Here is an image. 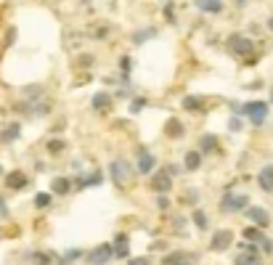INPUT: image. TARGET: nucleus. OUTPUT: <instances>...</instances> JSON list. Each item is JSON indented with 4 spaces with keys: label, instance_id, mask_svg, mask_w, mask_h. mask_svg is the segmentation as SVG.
I'll use <instances>...</instances> for the list:
<instances>
[{
    "label": "nucleus",
    "instance_id": "f257e3e1",
    "mask_svg": "<svg viewBox=\"0 0 273 265\" xmlns=\"http://www.w3.org/2000/svg\"><path fill=\"white\" fill-rule=\"evenodd\" d=\"M252 48H255V43H252V37H247V35H239V32H234V35L225 37V51L234 53V56L247 58V56L252 53Z\"/></svg>",
    "mask_w": 273,
    "mask_h": 265
},
{
    "label": "nucleus",
    "instance_id": "f03ea898",
    "mask_svg": "<svg viewBox=\"0 0 273 265\" xmlns=\"http://www.w3.org/2000/svg\"><path fill=\"white\" fill-rule=\"evenodd\" d=\"M239 114H244L252 125H263L268 117V104L265 101H247L244 106H239Z\"/></svg>",
    "mask_w": 273,
    "mask_h": 265
},
{
    "label": "nucleus",
    "instance_id": "7ed1b4c3",
    "mask_svg": "<svg viewBox=\"0 0 273 265\" xmlns=\"http://www.w3.org/2000/svg\"><path fill=\"white\" fill-rule=\"evenodd\" d=\"M249 205V194H225L220 199V210L223 212H239Z\"/></svg>",
    "mask_w": 273,
    "mask_h": 265
},
{
    "label": "nucleus",
    "instance_id": "20e7f679",
    "mask_svg": "<svg viewBox=\"0 0 273 265\" xmlns=\"http://www.w3.org/2000/svg\"><path fill=\"white\" fill-rule=\"evenodd\" d=\"M234 244V233L225 228V231H215L209 239V249H215V252H223V249H228Z\"/></svg>",
    "mask_w": 273,
    "mask_h": 265
},
{
    "label": "nucleus",
    "instance_id": "39448f33",
    "mask_svg": "<svg viewBox=\"0 0 273 265\" xmlns=\"http://www.w3.org/2000/svg\"><path fill=\"white\" fill-rule=\"evenodd\" d=\"M114 257V249H112V244H101V247H96L93 252L88 255V262L90 265H106Z\"/></svg>",
    "mask_w": 273,
    "mask_h": 265
},
{
    "label": "nucleus",
    "instance_id": "423d86ee",
    "mask_svg": "<svg viewBox=\"0 0 273 265\" xmlns=\"http://www.w3.org/2000/svg\"><path fill=\"white\" fill-rule=\"evenodd\" d=\"M109 173H112V178H114L117 186H122V183L130 178V165H128L125 159H114V162L109 165Z\"/></svg>",
    "mask_w": 273,
    "mask_h": 265
},
{
    "label": "nucleus",
    "instance_id": "0eeeda50",
    "mask_svg": "<svg viewBox=\"0 0 273 265\" xmlns=\"http://www.w3.org/2000/svg\"><path fill=\"white\" fill-rule=\"evenodd\" d=\"M154 167H157V157L151 151L141 149L138 151V173L141 175H151V173H154Z\"/></svg>",
    "mask_w": 273,
    "mask_h": 265
},
{
    "label": "nucleus",
    "instance_id": "6e6552de",
    "mask_svg": "<svg viewBox=\"0 0 273 265\" xmlns=\"http://www.w3.org/2000/svg\"><path fill=\"white\" fill-rule=\"evenodd\" d=\"M112 249H114V257L117 260H128L130 257V239H128V233H117Z\"/></svg>",
    "mask_w": 273,
    "mask_h": 265
},
{
    "label": "nucleus",
    "instance_id": "1a4fd4ad",
    "mask_svg": "<svg viewBox=\"0 0 273 265\" xmlns=\"http://www.w3.org/2000/svg\"><path fill=\"white\" fill-rule=\"evenodd\" d=\"M151 189L159 191V194H170V189H173V175H170V173H154V178H151Z\"/></svg>",
    "mask_w": 273,
    "mask_h": 265
},
{
    "label": "nucleus",
    "instance_id": "9d476101",
    "mask_svg": "<svg viewBox=\"0 0 273 265\" xmlns=\"http://www.w3.org/2000/svg\"><path fill=\"white\" fill-rule=\"evenodd\" d=\"M244 210H247V220H252L255 226H260V228H265V226L270 223V215H268V212H265L263 207H249V205H247Z\"/></svg>",
    "mask_w": 273,
    "mask_h": 265
},
{
    "label": "nucleus",
    "instance_id": "9b49d317",
    "mask_svg": "<svg viewBox=\"0 0 273 265\" xmlns=\"http://www.w3.org/2000/svg\"><path fill=\"white\" fill-rule=\"evenodd\" d=\"M180 106H183L186 112H191V114H202L204 112V98L202 96H183Z\"/></svg>",
    "mask_w": 273,
    "mask_h": 265
},
{
    "label": "nucleus",
    "instance_id": "f8f14e48",
    "mask_svg": "<svg viewBox=\"0 0 273 265\" xmlns=\"http://www.w3.org/2000/svg\"><path fill=\"white\" fill-rule=\"evenodd\" d=\"M19 135H22V125L19 122H11V125H6V128L0 130V144H13Z\"/></svg>",
    "mask_w": 273,
    "mask_h": 265
},
{
    "label": "nucleus",
    "instance_id": "ddd939ff",
    "mask_svg": "<svg viewBox=\"0 0 273 265\" xmlns=\"http://www.w3.org/2000/svg\"><path fill=\"white\" fill-rule=\"evenodd\" d=\"M6 186L13 191H22V189H27V175L22 173V170H13L11 175H6Z\"/></svg>",
    "mask_w": 273,
    "mask_h": 265
},
{
    "label": "nucleus",
    "instance_id": "4468645a",
    "mask_svg": "<svg viewBox=\"0 0 273 265\" xmlns=\"http://www.w3.org/2000/svg\"><path fill=\"white\" fill-rule=\"evenodd\" d=\"M199 167H202V151H186V154H183V170L196 173Z\"/></svg>",
    "mask_w": 273,
    "mask_h": 265
},
{
    "label": "nucleus",
    "instance_id": "2eb2a0df",
    "mask_svg": "<svg viewBox=\"0 0 273 265\" xmlns=\"http://www.w3.org/2000/svg\"><path fill=\"white\" fill-rule=\"evenodd\" d=\"M183 133H186L183 122H180L178 117H170V119H167V125H164V135H167V138H180Z\"/></svg>",
    "mask_w": 273,
    "mask_h": 265
},
{
    "label": "nucleus",
    "instance_id": "dca6fc26",
    "mask_svg": "<svg viewBox=\"0 0 273 265\" xmlns=\"http://www.w3.org/2000/svg\"><path fill=\"white\" fill-rule=\"evenodd\" d=\"M199 149H202V154H215L218 149H220V141H218V135H202L199 138Z\"/></svg>",
    "mask_w": 273,
    "mask_h": 265
},
{
    "label": "nucleus",
    "instance_id": "f3484780",
    "mask_svg": "<svg viewBox=\"0 0 273 265\" xmlns=\"http://www.w3.org/2000/svg\"><path fill=\"white\" fill-rule=\"evenodd\" d=\"M257 183L265 194H273V167H263L260 175H257Z\"/></svg>",
    "mask_w": 273,
    "mask_h": 265
},
{
    "label": "nucleus",
    "instance_id": "a211bd4d",
    "mask_svg": "<svg viewBox=\"0 0 273 265\" xmlns=\"http://www.w3.org/2000/svg\"><path fill=\"white\" fill-rule=\"evenodd\" d=\"M194 3L202 13H220L223 11V0H194Z\"/></svg>",
    "mask_w": 273,
    "mask_h": 265
},
{
    "label": "nucleus",
    "instance_id": "6ab92c4d",
    "mask_svg": "<svg viewBox=\"0 0 273 265\" xmlns=\"http://www.w3.org/2000/svg\"><path fill=\"white\" fill-rule=\"evenodd\" d=\"M159 35V29L157 27H146V29H138V32L133 35V45H143V43H149L151 37H157Z\"/></svg>",
    "mask_w": 273,
    "mask_h": 265
},
{
    "label": "nucleus",
    "instance_id": "aec40b11",
    "mask_svg": "<svg viewBox=\"0 0 273 265\" xmlns=\"http://www.w3.org/2000/svg\"><path fill=\"white\" fill-rule=\"evenodd\" d=\"M101 183H103V175L98 173V170H96V173H90V175H82V178L74 180V186H77V189H88V186H101Z\"/></svg>",
    "mask_w": 273,
    "mask_h": 265
},
{
    "label": "nucleus",
    "instance_id": "412c9836",
    "mask_svg": "<svg viewBox=\"0 0 273 265\" xmlns=\"http://www.w3.org/2000/svg\"><path fill=\"white\" fill-rule=\"evenodd\" d=\"M51 191H53L56 196H67V194L72 191V180H69V178H53Z\"/></svg>",
    "mask_w": 273,
    "mask_h": 265
},
{
    "label": "nucleus",
    "instance_id": "4be33fe9",
    "mask_svg": "<svg viewBox=\"0 0 273 265\" xmlns=\"http://www.w3.org/2000/svg\"><path fill=\"white\" fill-rule=\"evenodd\" d=\"M93 109L96 112H109L112 109V96L109 93H96L93 96Z\"/></svg>",
    "mask_w": 273,
    "mask_h": 265
},
{
    "label": "nucleus",
    "instance_id": "5701e85b",
    "mask_svg": "<svg viewBox=\"0 0 273 265\" xmlns=\"http://www.w3.org/2000/svg\"><path fill=\"white\" fill-rule=\"evenodd\" d=\"M22 93H24V101L35 104V101H40V98H43V85H27Z\"/></svg>",
    "mask_w": 273,
    "mask_h": 265
},
{
    "label": "nucleus",
    "instance_id": "b1692460",
    "mask_svg": "<svg viewBox=\"0 0 273 265\" xmlns=\"http://www.w3.org/2000/svg\"><path fill=\"white\" fill-rule=\"evenodd\" d=\"M82 255H85L82 249H69L64 257H56V262H58V265H69V262H74V260H80Z\"/></svg>",
    "mask_w": 273,
    "mask_h": 265
},
{
    "label": "nucleus",
    "instance_id": "393cba45",
    "mask_svg": "<svg viewBox=\"0 0 273 265\" xmlns=\"http://www.w3.org/2000/svg\"><path fill=\"white\" fill-rule=\"evenodd\" d=\"M191 217H194V226L199 228V231H207V228H209V217H207V215H204L202 210H196V212H194Z\"/></svg>",
    "mask_w": 273,
    "mask_h": 265
},
{
    "label": "nucleus",
    "instance_id": "a878e982",
    "mask_svg": "<svg viewBox=\"0 0 273 265\" xmlns=\"http://www.w3.org/2000/svg\"><path fill=\"white\" fill-rule=\"evenodd\" d=\"M236 265H260V257L252 255V252H241L236 257Z\"/></svg>",
    "mask_w": 273,
    "mask_h": 265
},
{
    "label": "nucleus",
    "instance_id": "bb28decb",
    "mask_svg": "<svg viewBox=\"0 0 273 265\" xmlns=\"http://www.w3.org/2000/svg\"><path fill=\"white\" fill-rule=\"evenodd\" d=\"M146 104H149V101H146L143 96H138V98H133V101H130V114H141V112H143V109H146Z\"/></svg>",
    "mask_w": 273,
    "mask_h": 265
},
{
    "label": "nucleus",
    "instance_id": "cd10ccee",
    "mask_svg": "<svg viewBox=\"0 0 273 265\" xmlns=\"http://www.w3.org/2000/svg\"><path fill=\"white\" fill-rule=\"evenodd\" d=\"M241 236H244V241H260L263 233H260V228H244V231H241Z\"/></svg>",
    "mask_w": 273,
    "mask_h": 265
},
{
    "label": "nucleus",
    "instance_id": "c85d7f7f",
    "mask_svg": "<svg viewBox=\"0 0 273 265\" xmlns=\"http://www.w3.org/2000/svg\"><path fill=\"white\" fill-rule=\"evenodd\" d=\"M183 260H188V255H183V252H173L170 257H164L162 262H164V265H180Z\"/></svg>",
    "mask_w": 273,
    "mask_h": 265
},
{
    "label": "nucleus",
    "instance_id": "c756f323",
    "mask_svg": "<svg viewBox=\"0 0 273 265\" xmlns=\"http://www.w3.org/2000/svg\"><path fill=\"white\" fill-rule=\"evenodd\" d=\"M51 205V194H35V207L37 210H45Z\"/></svg>",
    "mask_w": 273,
    "mask_h": 265
},
{
    "label": "nucleus",
    "instance_id": "7c9ffc66",
    "mask_svg": "<svg viewBox=\"0 0 273 265\" xmlns=\"http://www.w3.org/2000/svg\"><path fill=\"white\" fill-rule=\"evenodd\" d=\"M77 67H80V69H90V67H93V56H90V53L77 56Z\"/></svg>",
    "mask_w": 273,
    "mask_h": 265
},
{
    "label": "nucleus",
    "instance_id": "2f4dec72",
    "mask_svg": "<svg viewBox=\"0 0 273 265\" xmlns=\"http://www.w3.org/2000/svg\"><path fill=\"white\" fill-rule=\"evenodd\" d=\"M32 260H35L37 265H51V262H53L48 252H35V255H32Z\"/></svg>",
    "mask_w": 273,
    "mask_h": 265
},
{
    "label": "nucleus",
    "instance_id": "473e14b6",
    "mask_svg": "<svg viewBox=\"0 0 273 265\" xmlns=\"http://www.w3.org/2000/svg\"><path fill=\"white\" fill-rule=\"evenodd\" d=\"M173 228H175L178 236H186V220H183V217H175V220H173Z\"/></svg>",
    "mask_w": 273,
    "mask_h": 265
},
{
    "label": "nucleus",
    "instance_id": "72a5a7b5",
    "mask_svg": "<svg viewBox=\"0 0 273 265\" xmlns=\"http://www.w3.org/2000/svg\"><path fill=\"white\" fill-rule=\"evenodd\" d=\"M48 151H51V154H61V151H64V141H58V138L48 141Z\"/></svg>",
    "mask_w": 273,
    "mask_h": 265
},
{
    "label": "nucleus",
    "instance_id": "f704fd0d",
    "mask_svg": "<svg viewBox=\"0 0 273 265\" xmlns=\"http://www.w3.org/2000/svg\"><path fill=\"white\" fill-rule=\"evenodd\" d=\"M13 43H16V27H8L6 29V48H11Z\"/></svg>",
    "mask_w": 273,
    "mask_h": 265
},
{
    "label": "nucleus",
    "instance_id": "c9c22d12",
    "mask_svg": "<svg viewBox=\"0 0 273 265\" xmlns=\"http://www.w3.org/2000/svg\"><path fill=\"white\" fill-rule=\"evenodd\" d=\"M119 69H122V74H130V69H133L130 56H122V58H119Z\"/></svg>",
    "mask_w": 273,
    "mask_h": 265
},
{
    "label": "nucleus",
    "instance_id": "e433bc0d",
    "mask_svg": "<svg viewBox=\"0 0 273 265\" xmlns=\"http://www.w3.org/2000/svg\"><path fill=\"white\" fill-rule=\"evenodd\" d=\"M164 19H167L170 24H175V8H173L170 0H167V6H164Z\"/></svg>",
    "mask_w": 273,
    "mask_h": 265
},
{
    "label": "nucleus",
    "instance_id": "4c0bfd02",
    "mask_svg": "<svg viewBox=\"0 0 273 265\" xmlns=\"http://www.w3.org/2000/svg\"><path fill=\"white\" fill-rule=\"evenodd\" d=\"M128 265H151L149 257H128Z\"/></svg>",
    "mask_w": 273,
    "mask_h": 265
},
{
    "label": "nucleus",
    "instance_id": "58836bf2",
    "mask_svg": "<svg viewBox=\"0 0 273 265\" xmlns=\"http://www.w3.org/2000/svg\"><path fill=\"white\" fill-rule=\"evenodd\" d=\"M157 207H159V210H167V207H170V199H167V196L162 194V196L157 199Z\"/></svg>",
    "mask_w": 273,
    "mask_h": 265
},
{
    "label": "nucleus",
    "instance_id": "ea45409f",
    "mask_svg": "<svg viewBox=\"0 0 273 265\" xmlns=\"http://www.w3.org/2000/svg\"><path fill=\"white\" fill-rule=\"evenodd\" d=\"M96 40H106V35H109V27H101V29H96Z\"/></svg>",
    "mask_w": 273,
    "mask_h": 265
},
{
    "label": "nucleus",
    "instance_id": "a19ab883",
    "mask_svg": "<svg viewBox=\"0 0 273 265\" xmlns=\"http://www.w3.org/2000/svg\"><path fill=\"white\" fill-rule=\"evenodd\" d=\"M0 217H8V205H6L3 196H0Z\"/></svg>",
    "mask_w": 273,
    "mask_h": 265
},
{
    "label": "nucleus",
    "instance_id": "79ce46f5",
    "mask_svg": "<svg viewBox=\"0 0 273 265\" xmlns=\"http://www.w3.org/2000/svg\"><path fill=\"white\" fill-rule=\"evenodd\" d=\"M231 130H234V133H239V130H241V119H239V117H234V119H231Z\"/></svg>",
    "mask_w": 273,
    "mask_h": 265
},
{
    "label": "nucleus",
    "instance_id": "37998d69",
    "mask_svg": "<svg viewBox=\"0 0 273 265\" xmlns=\"http://www.w3.org/2000/svg\"><path fill=\"white\" fill-rule=\"evenodd\" d=\"M128 96H130V90H125V88L117 90V98H128Z\"/></svg>",
    "mask_w": 273,
    "mask_h": 265
},
{
    "label": "nucleus",
    "instance_id": "c03bdc74",
    "mask_svg": "<svg viewBox=\"0 0 273 265\" xmlns=\"http://www.w3.org/2000/svg\"><path fill=\"white\" fill-rule=\"evenodd\" d=\"M180 173V165H170V175H178Z\"/></svg>",
    "mask_w": 273,
    "mask_h": 265
},
{
    "label": "nucleus",
    "instance_id": "a18cd8bd",
    "mask_svg": "<svg viewBox=\"0 0 273 265\" xmlns=\"http://www.w3.org/2000/svg\"><path fill=\"white\" fill-rule=\"evenodd\" d=\"M247 3H249V0H236V6H239V8H244Z\"/></svg>",
    "mask_w": 273,
    "mask_h": 265
},
{
    "label": "nucleus",
    "instance_id": "49530a36",
    "mask_svg": "<svg viewBox=\"0 0 273 265\" xmlns=\"http://www.w3.org/2000/svg\"><path fill=\"white\" fill-rule=\"evenodd\" d=\"M268 29H270V32H273V16H270V22H268Z\"/></svg>",
    "mask_w": 273,
    "mask_h": 265
},
{
    "label": "nucleus",
    "instance_id": "de8ad7c7",
    "mask_svg": "<svg viewBox=\"0 0 273 265\" xmlns=\"http://www.w3.org/2000/svg\"><path fill=\"white\" fill-rule=\"evenodd\" d=\"M270 101H273V88H270Z\"/></svg>",
    "mask_w": 273,
    "mask_h": 265
},
{
    "label": "nucleus",
    "instance_id": "09e8293b",
    "mask_svg": "<svg viewBox=\"0 0 273 265\" xmlns=\"http://www.w3.org/2000/svg\"><path fill=\"white\" fill-rule=\"evenodd\" d=\"M180 265H188V260H183V262H180Z\"/></svg>",
    "mask_w": 273,
    "mask_h": 265
}]
</instances>
